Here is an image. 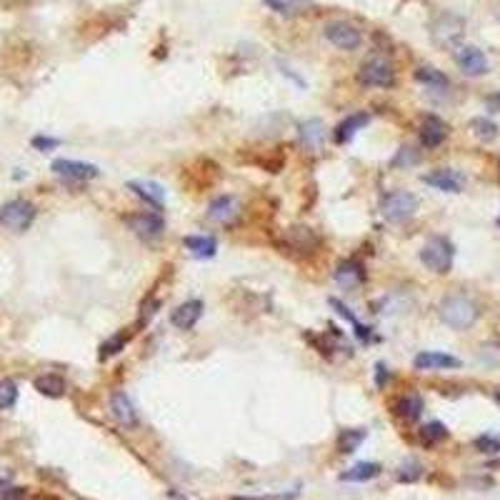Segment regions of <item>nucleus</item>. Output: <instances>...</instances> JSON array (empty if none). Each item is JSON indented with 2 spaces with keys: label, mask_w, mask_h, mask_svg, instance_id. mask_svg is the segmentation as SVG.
I'll list each match as a JSON object with an SVG mask.
<instances>
[{
  "label": "nucleus",
  "mask_w": 500,
  "mask_h": 500,
  "mask_svg": "<svg viewBox=\"0 0 500 500\" xmlns=\"http://www.w3.org/2000/svg\"><path fill=\"white\" fill-rule=\"evenodd\" d=\"M438 316L453 330H468L480 316V308L465 295H448L441 303V308H438Z\"/></svg>",
  "instance_id": "obj_1"
},
{
  "label": "nucleus",
  "mask_w": 500,
  "mask_h": 500,
  "mask_svg": "<svg viewBox=\"0 0 500 500\" xmlns=\"http://www.w3.org/2000/svg\"><path fill=\"white\" fill-rule=\"evenodd\" d=\"M463 36H465V20L460 15H455V13H441L433 20V25H430V38L443 50H455L458 43L463 41Z\"/></svg>",
  "instance_id": "obj_2"
},
{
  "label": "nucleus",
  "mask_w": 500,
  "mask_h": 500,
  "mask_svg": "<svg viewBox=\"0 0 500 500\" xmlns=\"http://www.w3.org/2000/svg\"><path fill=\"white\" fill-rule=\"evenodd\" d=\"M358 80L365 85V88H390L395 83V71L393 63L383 55H370L365 60L360 71H358Z\"/></svg>",
  "instance_id": "obj_3"
},
{
  "label": "nucleus",
  "mask_w": 500,
  "mask_h": 500,
  "mask_svg": "<svg viewBox=\"0 0 500 500\" xmlns=\"http://www.w3.org/2000/svg\"><path fill=\"white\" fill-rule=\"evenodd\" d=\"M418 208V198L408 191H393L383 196L381 200V213L383 218H388L390 223H403L408 221Z\"/></svg>",
  "instance_id": "obj_4"
},
{
  "label": "nucleus",
  "mask_w": 500,
  "mask_h": 500,
  "mask_svg": "<svg viewBox=\"0 0 500 500\" xmlns=\"http://www.w3.org/2000/svg\"><path fill=\"white\" fill-rule=\"evenodd\" d=\"M420 260L428 270L446 275L453 268V245L446 238H430L420 250Z\"/></svg>",
  "instance_id": "obj_5"
},
{
  "label": "nucleus",
  "mask_w": 500,
  "mask_h": 500,
  "mask_svg": "<svg viewBox=\"0 0 500 500\" xmlns=\"http://www.w3.org/2000/svg\"><path fill=\"white\" fill-rule=\"evenodd\" d=\"M33 218H36V208H33V203L23 200V198L6 203L3 210H0V223H3L8 230H15V233L28 230Z\"/></svg>",
  "instance_id": "obj_6"
},
{
  "label": "nucleus",
  "mask_w": 500,
  "mask_h": 500,
  "mask_svg": "<svg viewBox=\"0 0 500 500\" xmlns=\"http://www.w3.org/2000/svg\"><path fill=\"white\" fill-rule=\"evenodd\" d=\"M325 38L340 50H355L363 43V33L348 20H333L325 25Z\"/></svg>",
  "instance_id": "obj_7"
},
{
  "label": "nucleus",
  "mask_w": 500,
  "mask_h": 500,
  "mask_svg": "<svg viewBox=\"0 0 500 500\" xmlns=\"http://www.w3.org/2000/svg\"><path fill=\"white\" fill-rule=\"evenodd\" d=\"M453 58H455V63H458L465 75H485L488 73V58L476 45H458Z\"/></svg>",
  "instance_id": "obj_8"
},
{
  "label": "nucleus",
  "mask_w": 500,
  "mask_h": 500,
  "mask_svg": "<svg viewBox=\"0 0 500 500\" xmlns=\"http://www.w3.org/2000/svg\"><path fill=\"white\" fill-rule=\"evenodd\" d=\"M125 223H128V228H131L135 235H140V238H145V240L158 238V235H163V230H166V221H163L158 213L128 215V218H125Z\"/></svg>",
  "instance_id": "obj_9"
},
{
  "label": "nucleus",
  "mask_w": 500,
  "mask_h": 500,
  "mask_svg": "<svg viewBox=\"0 0 500 500\" xmlns=\"http://www.w3.org/2000/svg\"><path fill=\"white\" fill-rule=\"evenodd\" d=\"M50 170H53L55 175H60V178H68V180H90V178H98V173H101V170H98L96 166H90V163L68 161V158L53 161Z\"/></svg>",
  "instance_id": "obj_10"
},
{
  "label": "nucleus",
  "mask_w": 500,
  "mask_h": 500,
  "mask_svg": "<svg viewBox=\"0 0 500 500\" xmlns=\"http://www.w3.org/2000/svg\"><path fill=\"white\" fill-rule=\"evenodd\" d=\"M108 408H110V416L118 420V425H123V428H128V430L138 425L135 405H133V400L128 398L123 390H115V393L108 398Z\"/></svg>",
  "instance_id": "obj_11"
},
{
  "label": "nucleus",
  "mask_w": 500,
  "mask_h": 500,
  "mask_svg": "<svg viewBox=\"0 0 500 500\" xmlns=\"http://www.w3.org/2000/svg\"><path fill=\"white\" fill-rule=\"evenodd\" d=\"M425 183L433 185V188H438V191L443 193H460L465 185V178L458 173V170H450V168H438V170H433V173L425 175Z\"/></svg>",
  "instance_id": "obj_12"
},
{
  "label": "nucleus",
  "mask_w": 500,
  "mask_h": 500,
  "mask_svg": "<svg viewBox=\"0 0 500 500\" xmlns=\"http://www.w3.org/2000/svg\"><path fill=\"white\" fill-rule=\"evenodd\" d=\"M448 138V125L443 123L438 115H425L423 123H420V143L425 148H438V145L446 143Z\"/></svg>",
  "instance_id": "obj_13"
},
{
  "label": "nucleus",
  "mask_w": 500,
  "mask_h": 500,
  "mask_svg": "<svg viewBox=\"0 0 500 500\" xmlns=\"http://www.w3.org/2000/svg\"><path fill=\"white\" fill-rule=\"evenodd\" d=\"M203 316V303L200 300H185L180 303L178 308L173 310V316H170V323H173L178 330H191Z\"/></svg>",
  "instance_id": "obj_14"
},
{
  "label": "nucleus",
  "mask_w": 500,
  "mask_h": 500,
  "mask_svg": "<svg viewBox=\"0 0 500 500\" xmlns=\"http://www.w3.org/2000/svg\"><path fill=\"white\" fill-rule=\"evenodd\" d=\"M413 365H416L418 370H446V368H458L460 360L453 355H446V353L425 351V353H418Z\"/></svg>",
  "instance_id": "obj_15"
},
{
  "label": "nucleus",
  "mask_w": 500,
  "mask_h": 500,
  "mask_svg": "<svg viewBox=\"0 0 500 500\" xmlns=\"http://www.w3.org/2000/svg\"><path fill=\"white\" fill-rule=\"evenodd\" d=\"M333 278L340 288H348V291H351V288H358L365 280V270L358 260H343Z\"/></svg>",
  "instance_id": "obj_16"
},
{
  "label": "nucleus",
  "mask_w": 500,
  "mask_h": 500,
  "mask_svg": "<svg viewBox=\"0 0 500 500\" xmlns=\"http://www.w3.org/2000/svg\"><path fill=\"white\" fill-rule=\"evenodd\" d=\"M298 138L308 150H318L323 145V140H325V128H323V123L318 118L303 120L298 125Z\"/></svg>",
  "instance_id": "obj_17"
},
{
  "label": "nucleus",
  "mask_w": 500,
  "mask_h": 500,
  "mask_svg": "<svg viewBox=\"0 0 500 500\" xmlns=\"http://www.w3.org/2000/svg\"><path fill=\"white\" fill-rule=\"evenodd\" d=\"M235 215H238V203H235V198H230V196L215 198V200L208 205V218L215 223H230Z\"/></svg>",
  "instance_id": "obj_18"
},
{
  "label": "nucleus",
  "mask_w": 500,
  "mask_h": 500,
  "mask_svg": "<svg viewBox=\"0 0 500 500\" xmlns=\"http://www.w3.org/2000/svg\"><path fill=\"white\" fill-rule=\"evenodd\" d=\"M128 188H131V191L135 193L138 198H143V200L148 203V205L163 208V200H166V191H163L161 185L148 183V180H133V183H128Z\"/></svg>",
  "instance_id": "obj_19"
},
{
  "label": "nucleus",
  "mask_w": 500,
  "mask_h": 500,
  "mask_svg": "<svg viewBox=\"0 0 500 500\" xmlns=\"http://www.w3.org/2000/svg\"><path fill=\"white\" fill-rule=\"evenodd\" d=\"M370 115L368 113H355V115H348L343 123L335 128V143H348L353 135L358 133V128H363V125H368Z\"/></svg>",
  "instance_id": "obj_20"
},
{
  "label": "nucleus",
  "mask_w": 500,
  "mask_h": 500,
  "mask_svg": "<svg viewBox=\"0 0 500 500\" xmlns=\"http://www.w3.org/2000/svg\"><path fill=\"white\" fill-rule=\"evenodd\" d=\"M36 390L43 395H48V398H60V395L66 393V381H63V375L58 373H45L36 381Z\"/></svg>",
  "instance_id": "obj_21"
},
{
  "label": "nucleus",
  "mask_w": 500,
  "mask_h": 500,
  "mask_svg": "<svg viewBox=\"0 0 500 500\" xmlns=\"http://www.w3.org/2000/svg\"><path fill=\"white\" fill-rule=\"evenodd\" d=\"M185 248L191 250V256L200 258V260H208V258L215 256V240L208 238V235H188Z\"/></svg>",
  "instance_id": "obj_22"
},
{
  "label": "nucleus",
  "mask_w": 500,
  "mask_h": 500,
  "mask_svg": "<svg viewBox=\"0 0 500 500\" xmlns=\"http://www.w3.org/2000/svg\"><path fill=\"white\" fill-rule=\"evenodd\" d=\"M423 413V398L420 395H403L395 403V416H400L403 420H418Z\"/></svg>",
  "instance_id": "obj_23"
},
{
  "label": "nucleus",
  "mask_w": 500,
  "mask_h": 500,
  "mask_svg": "<svg viewBox=\"0 0 500 500\" xmlns=\"http://www.w3.org/2000/svg\"><path fill=\"white\" fill-rule=\"evenodd\" d=\"M378 473H381V465H378V463H358V465H353L351 471L343 473V476H340V480L363 483V480H370V478H375Z\"/></svg>",
  "instance_id": "obj_24"
},
{
  "label": "nucleus",
  "mask_w": 500,
  "mask_h": 500,
  "mask_svg": "<svg viewBox=\"0 0 500 500\" xmlns=\"http://www.w3.org/2000/svg\"><path fill=\"white\" fill-rule=\"evenodd\" d=\"M418 438H420V443L423 446H435V443H441L448 438V430L443 423H438V420H433V423H425L423 428L418 430Z\"/></svg>",
  "instance_id": "obj_25"
},
{
  "label": "nucleus",
  "mask_w": 500,
  "mask_h": 500,
  "mask_svg": "<svg viewBox=\"0 0 500 500\" xmlns=\"http://www.w3.org/2000/svg\"><path fill=\"white\" fill-rule=\"evenodd\" d=\"M471 131L478 140H483V143H490V140L498 138V125L488 118H473L471 120Z\"/></svg>",
  "instance_id": "obj_26"
},
{
  "label": "nucleus",
  "mask_w": 500,
  "mask_h": 500,
  "mask_svg": "<svg viewBox=\"0 0 500 500\" xmlns=\"http://www.w3.org/2000/svg\"><path fill=\"white\" fill-rule=\"evenodd\" d=\"M416 80H418V83L430 85V88H443V90L450 85V83H448V78L443 75L441 71H435V68H418V71H416Z\"/></svg>",
  "instance_id": "obj_27"
},
{
  "label": "nucleus",
  "mask_w": 500,
  "mask_h": 500,
  "mask_svg": "<svg viewBox=\"0 0 500 500\" xmlns=\"http://www.w3.org/2000/svg\"><path fill=\"white\" fill-rule=\"evenodd\" d=\"M363 441H365L363 430H343V433L338 435V450L340 453H353Z\"/></svg>",
  "instance_id": "obj_28"
},
{
  "label": "nucleus",
  "mask_w": 500,
  "mask_h": 500,
  "mask_svg": "<svg viewBox=\"0 0 500 500\" xmlns=\"http://www.w3.org/2000/svg\"><path fill=\"white\" fill-rule=\"evenodd\" d=\"M18 403V385L13 381H0V411H10Z\"/></svg>",
  "instance_id": "obj_29"
},
{
  "label": "nucleus",
  "mask_w": 500,
  "mask_h": 500,
  "mask_svg": "<svg viewBox=\"0 0 500 500\" xmlns=\"http://www.w3.org/2000/svg\"><path fill=\"white\" fill-rule=\"evenodd\" d=\"M291 243L293 248L310 250L316 245V233L310 230V228H291Z\"/></svg>",
  "instance_id": "obj_30"
},
{
  "label": "nucleus",
  "mask_w": 500,
  "mask_h": 500,
  "mask_svg": "<svg viewBox=\"0 0 500 500\" xmlns=\"http://www.w3.org/2000/svg\"><path fill=\"white\" fill-rule=\"evenodd\" d=\"M478 358H480L485 365H490V368H500V340H490V343L480 346Z\"/></svg>",
  "instance_id": "obj_31"
},
{
  "label": "nucleus",
  "mask_w": 500,
  "mask_h": 500,
  "mask_svg": "<svg viewBox=\"0 0 500 500\" xmlns=\"http://www.w3.org/2000/svg\"><path fill=\"white\" fill-rule=\"evenodd\" d=\"M418 161H420V153H418L416 148H408V145H405V148H400L398 155L393 158V166L395 168H413Z\"/></svg>",
  "instance_id": "obj_32"
},
{
  "label": "nucleus",
  "mask_w": 500,
  "mask_h": 500,
  "mask_svg": "<svg viewBox=\"0 0 500 500\" xmlns=\"http://www.w3.org/2000/svg\"><path fill=\"white\" fill-rule=\"evenodd\" d=\"M125 343H128V335L125 333H118V335H113V338L108 340V343H103V348H101V358L105 360V358H110V355H115V353H120L125 348Z\"/></svg>",
  "instance_id": "obj_33"
},
{
  "label": "nucleus",
  "mask_w": 500,
  "mask_h": 500,
  "mask_svg": "<svg viewBox=\"0 0 500 500\" xmlns=\"http://www.w3.org/2000/svg\"><path fill=\"white\" fill-rule=\"evenodd\" d=\"M476 448L483 453H500V441L493 438V435H480L476 441Z\"/></svg>",
  "instance_id": "obj_34"
},
{
  "label": "nucleus",
  "mask_w": 500,
  "mask_h": 500,
  "mask_svg": "<svg viewBox=\"0 0 500 500\" xmlns=\"http://www.w3.org/2000/svg\"><path fill=\"white\" fill-rule=\"evenodd\" d=\"M420 465L418 463H405L403 468H400V473H398V478L400 480H405V483H411V480H418L420 478Z\"/></svg>",
  "instance_id": "obj_35"
},
{
  "label": "nucleus",
  "mask_w": 500,
  "mask_h": 500,
  "mask_svg": "<svg viewBox=\"0 0 500 500\" xmlns=\"http://www.w3.org/2000/svg\"><path fill=\"white\" fill-rule=\"evenodd\" d=\"M60 145V140L58 138H43V135H38V138H33V148H38V150H53V148H58Z\"/></svg>",
  "instance_id": "obj_36"
},
{
  "label": "nucleus",
  "mask_w": 500,
  "mask_h": 500,
  "mask_svg": "<svg viewBox=\"0 0 500 500\" xmlns=\"http://www.w3.org/2000/svg\"><path fill=\"white\" fill-rule=\"evenodd\" d=\"M0 500H28V490L25 488H8L0 495Z\"/></svg>",
  "instance_id": "obj_37"
},
{
  "label": "nucleus",
  "mask_w": 500,
  "mask_h": 500,
  "mask_svg": "<svg viewBox=\"0 0 500 500\" xmlns=\"http://www.w3.org/2000/svg\"><path fill=\"white\" fill-rule=\"evenodd\" d=\"M268 8H273V10H278V13H286V0H263Z\"/></svg>",
  "instance_id": "obj_38"
},
{
  "label": "nucleus",
  "mask_w": 500,
  "mask_h": 500,
  "mask_svg": "<svg viewBox=\"0 0 500 500\" xmlns=\"http://www.w3.org/2000/svg\"><path fill=\"white\" fill-rule=\"evenodd\" d=\"M495 400H498V403H500V393H495Z\"/></svg>",
  "instance_id": "obj_39"
},
{
  "label": "nucleus",
  "mask_w": 500,
  "mask_h": 500,
  "mask_svg": "<svg viewBox=\"0 0 500 500\" xmlns=\"http://www.w3.org/2000/svg\"><path fill=\"white\" fill-rule=\"evenodd\" d=\"M498 228H500V218H498Z\"/></svg>",
  "instance_id": "obj_40"
}]
</instances>
